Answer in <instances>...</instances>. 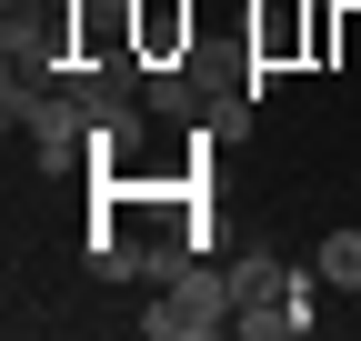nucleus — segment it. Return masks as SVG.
<instances>
[{
  "label": "nucleus",
  "mask_w": 361,
  "mask_h": 341,
  "mask_svg": "<svg viewBox=\"0 0 361 341\" xmlns=\"http://www.w3.org/2000/svg\"><path fill=\"white\" fill-rule=\"evenodd\" d=\"M141 331H151V341H211V331H231V271L191 261L180 281H161L151 311H141Z\"/></svg>",
  "instance_id": "obj_1"
},
{
  "label": "nucleus",
  "mask_w": 361,
  "mask_h": 341,
  "mask_svg": "<svg viewBox=\"0 0 361 341\" xmlns=\"http://www.w3.org/2000/svg\"><path fill=\"white\" fill-rule=\"evenodd\" d=\"M231 271V321L241 311H281V291L301 281V261H281V251H241V261H221Z\"/></svg>",
  "instance_id": "obj_2"
},
{
  "label": "nucleus",
  "mask_w": 361,
  "mask_h": 341,
  "mask_svg": "<svg viewBox=\"0 0 361 341\" xmlns=\"http://www.w3.org/2000/svg\"><path fill=\"white\" fill-rule=\"evenodd\" d=\"M130 51L141 61H180L191 51V0H130Z\"/></svg>",
  "instance_id": "obj_3"
},
{
  "label": "nucleus",
  "mask_w": 361,
  "mask_h": 341,
  "mask_svg": "<svg viewBox=\"0 0 361 341\" xmlns=\"http://www.w3.org/2000/svg\"><path fill=\"white\" fill-rule=\"evenodd\" d=\"M311 281L322 291H361V231H322L311 241Z\"/></svg>",
  "instance_id": "obj_4"
},
{
  "label": "nucleus",
  "mask_w": 361,
  "mask_h": 341,
  "mask_svg": "<svg viewBox=\"0 0 361 341\" xmlns=\"http://www.w3.org/2000/svg\"><path fill=\"white\" fill-rule=\"evenodd\" d=\"M331 51H341V61H361V11H341V20H331Z\"/></svg>",
  "instance_id": "obj_5"
}]
</instances>
